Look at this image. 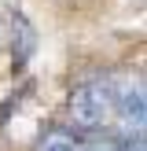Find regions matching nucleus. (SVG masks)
Listing matches in <instances>:
<instances>
[{
	"label": "nucleus",
	"instance_id": "nucleus-1",
	"mask_svg": "<svg viewBox=\"0 0 147 151\" xmlns=\"http://www.w3.org/2000/svg\"><path fill=\"white\" fill-rule=\"evenodd\" d=\"M70 122L77 133H103L114 122V74L107 78H88L70 92Z\"/></svg>",
	"mask_w": 147,
	"mask_h": 151
},
{
	"label": "nucleus",
	"instance_id": "nucleus-2",
	"mask_svg": "<svg viewBox=\"0 0 147 151\" xmlns=\"http://www.w3.org/2000/svg\"><path fill=\"white\" fill-rule=\"evenodd\" d=\"M143 85L132 78H114V122L121 125V133H143Z\"/></svg>",
	"mask_w": 147,
	"mask_h": 151
},
{
	"label": "nucleus",
	"instance_id": "nucleus-3",
	"mask_svg": "<svg viewBox=\"0 0 147 151\" xmlns=\"http://www.w3.org/2000/svg\"><path fill=\"white\" fill-rule=\"evenodd\" d=\"M33 52H37V29H33V22L19 11L15 15V74L26 70V63H29Z\"/></svg>",
	"mask_w": 147,
	"mask_h": 151
},
{
	"label": "nucleus",
	"instance_id": "nucleus-4",
	"mask_svg": "<svg viewBox=\"0 0 147 151\" xmlns=\"http://www.w3.org/2000/svg\"><path fill=\"white\" fill-rule=\"evenodd\" d=\"M37 151H81V133H74V129H48L37 140Z\"/></svg>",
	"mask_w": 147,
	"mask_h": 151
}]
</instances>
